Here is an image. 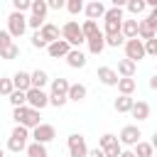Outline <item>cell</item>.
Here are the masks:
<instances>
[{
	"instance_id": "cell-1",
	"label": "cell",
	"mask_w": 157,
	"mask_h": 157,
	"mask_svg": "<svg viewBox=\"0 0 157 157\" xmlns=\"http://www.w3.org/2000/svg\"><path fill=\"white\" fill-rule=\"evenodd\" d=\"M39 113H42V110H34V108H29V105L12 108V118H15V123L22 125V128H27V130H32V128H37V125L42 123V115H39Z\"/></svg>"
},
{
	"instance_id": "cell-2",
	"label": "cell",
	"mask_w": 157,
	"mask_h": 157,
	"mask_svg": "<svg viewBox=\"0 0 157 157\" xmlns=\"http://www.w3.org/2000/svg\"><path fill=\"white\" fill-rule=\"evenodd\" d=\"M52 81V91H49V105L54 108H64L69 103L66 98V91H69V78L59 76V78H49Z\"/></svg>"
},
{
	"instance_id": "cell-3",
	"label": "cell",
	"mask_w": 157,
	"mask_h": 157,
	"mask_svg": "<svg viewBox=\"0 0 157 157\" xmlns=\"http://www.w3.org/2000/svg\"><path fill=\"white\" fill-rule=\"evenodd\" d=\"M27 142H29V130L22 128V125H15L12 132H10V137H7V150L15 152V155H20V152H25Z\"/></svg>"
},
{
	"instance_id": "cell-4",
	"label": "cell",
	"mask_w": 157,
	"mask_h": 157,
	"mask_svg": "<svg viewBox=\"0 0 157 157\" xmlns=\"http://www.w3.org/2000/svg\"><path fill=\"white\" fill-rule=\"evenodd\" d=\"M59 34H61V39H66L69 42V47L71 49H78L86 39H83V34H81V27H78V22H74V20H69L61 29H59Z\"/></svg>"
},
{
	"instance_id": "cell-5",
	"label": "cell",
	"mask_w": 157,
	"mask_h": 157,
	"mask_svg": "<svg viewBox=\"0 0 157 157\" xmlns=\"http://www.w3.org/2000/svg\"><path fill=\"white\" fill-rule=\"evenodd\" d=\"M27 32V17H25V12H10L7 15V34L12 37V39H17V37H22Z\"/></svg>"
},
{
	"instance_id": "cell-6",
	"label": "cell",
	"mask_w": 157,
	"mask_h": 157,
	"mask_svg": "<svg viewBox=\"0 0 157 157\" xmlns=\"http://www.w3.org/2000/svg\"><path fill=\"white\" fill-rule=\"evenodd\" d=\"M29 137H32V142L49 145V142L56 137V128H54V125H49V123H39L37 128H32V130H29Z\"/></svg>"
},
{
	"instance_id": "cell-7",
	"label": "cell",
	"mask_w": 157,
	"mask_h": 157,
	"mask_svg": "<svg viewBox=\"0 0 157 157\" xmlns=\"http://www.w3.org/2000/svg\"><path fill=\"white\" fill-rule=\"evenodd\" d=\"M25 98H27V105L34 108V110H44L49 105V93L44 88H27L25 91Z\"/></svg>"
},
{
	"instance_id": "cell-8",
	"label": "cell",
	"mask_w": 157,
	"mask_h": 157,
	"mask_svg": "<svg viewBox=\"0 0 157 157\" xmlns=\"http://www.w3.org/2000/svg\"><path fill=\"white\" fill-rule=\"evenodd\" d=\"M123 49H125V59H130V61H135V64H137L140 59H145V47H142V39H137V37L125 39Z\"/></svg>"
},
{
	"instance_id": "cell-9",
	"label": "cell",
	"mask_w": 157,
	"mask_h": 157,
	"mask_svg": "<svg viewBox=\"0 0 157 157\" xmlns=\"http://www.w3.org/2000/svg\"><path fill=\"white\" fill-rule=\"evenodd\" d=\"M115 137H118L120 145H125V147H135V145L140 142V137H142V130H140L137 125H125V128L120 130V135H115Z\"/></svg>"
},
{
	"instance_id": "cell-10",
	"label": "cell",
	"mask_w": 157,
	"mask_h": 157,
	"mask_svg": "<svg viewBox=\"0 0 157 157\" xmlns=\"http://www.w3.org/2000/svg\"><path fill=\"white\" fill-rule=\"evenodd\" d=\"M66 145H69V157H86V155H88L86 140H83V135H78V132H71L69 140H66Z\"/></svg>"
},
{
	"instance_id": "cell-11",
	"label": "cell",
	"mask_w": 157,
	"mask_h": 157,
	"mask_svg": "<svg viewBox=\"0 0 157 157\" xmlns=\"http://www.w3.org/2000/svg\"><path fill=\"white\" fill-rule=\"evenodd\" d=\"M69 49H71V47H69V42H66V39H61V37L47 44V54H49L52 59H64V56L69 54Z\"/></svg>"
},
{
	"instance_id": "cell-12",
	"label": "cell",
	"mask_w": 157,
	"mask_h": 157,
	"mask_svg": "<svg viewBox=\"0 0 157 157\" xmlns=\"http://www.w3.org/2000/svg\"><path fill=\"white\" fill-rule=\"evenodd\" d=\"M96 76H98V81H101L103 86H115L118 78H120V76L115 74V69H110V66H98Z\"/></svg>"
},
{
	"instance_id": "cell-13",
	"label": "cell",
	"mask_w": 157,
	"mask_h": 157,
	"mask_svg": "<svg viewBox=\"0 0 157 157\" xmlns=\"http://www.w3.org/2000/svg\"><path fill=\"white\" fill-rule=\"evenodd\" d=\"M130 115L137 120V123H142V120H147L150 118V103L147 101H132V108H130Z\"/></svg>"
},
{
	"instance_id": "cell-14",
	"label": "cell",
	"mask_w": 157,
	"mask_h": 157,
	"mask_svg": "<svg viewBox=\"0 0 157 157\" xmlns=\"http://www.w3.org/2000/svg\"><path fill=\"white\" fill-rule=\"evenodd\" d=\"M64 59H66V64H69L71 69H83V66H86V61H88V59H86V54H83L81 49H69V54H66Z\"/></svg>"
},
{
	"instance_id": "cell-15",
	"label": "cell",
	"mask_w": 157,
	"mask_h": 157,
	"mask_svg": "<svg viewBox=\"0 0 157 157\" xmlns=\"http://www.w3.org/2000/svg\"><path fill=\"white\" fill-rule=\"evenodd\" d=\"M83 12H86L88 20H98V17L105 15V5H103L101 0H91L88 5H83Z\"/></svg>"
},
{
	"instance_id": "cell-16",
	"label": "cell",
	"mask_w": 157,
	"mask_h": 157,
	"mask_svg": "<svg viewBox=\"0 0 157 157\" xmlns=\"http://www.w3.org/2000/svg\"><path fill=\"white\" fill-rule=\"evenodd\" d=\"M86 44H88V52L98 56V54H101V52L105 49V37H103V32L98 29V32H96L93 37H88V39H86Z\"/></svg>"
},
{
	"instance_id": "cell-17",
	"label": "cell",
	"mask_w": 157,
	"mask_h": 157,
	"mask_svg": "<svg viewBox=\"0 0 157 157\" xmlns=\"http://www.w3.org/2000/svg\"><path fill=\"white\" fill-rule=\"evenodd\" d=\"M135 71H137V64H135V61H130V59H120V61H118L115 74H118L120 78H132Z\"/></svg>"
},
{
	"instance_id": "cell-18",
	"label": "cell",
	"mask_w": 157,
	"mask_h": 157,
	"mask_svg": "<svg viewBox=\"0 0 157 157\" xmlns=\"http://www.w3.org/2000/svg\"><path fill=\"white\" fill-rule=\"evenodd\" d=\"M10 78H12V88H15V91H27V88H32V83H29V71H15Z\"/></svg>"
},
{
	"instance_id": "cell-19",
	"label": "cell",
	"mask_w": 157,
	"mask_h": 157,
	"mask_svg": "<svg viewBox=\"0 0 157 157\" xmlns=\"http://www.w3.org/2000/svg\"><path fill=\"white\" fill-rule=\"evenodd\" d=\"M37 32H39V34H42V39H44V42H47V44H49V42H54V39H59V37H61V34H59V27H56V25H52V22H44V25H42V27H39V29H37Z\"/></svg>"
},
{
	"instance_id": "cell-20",
	"label": "cell",
	"mask_w": 157,
	"mask_h": 157,
	"mask_svg": "<svg viewBox=\"0 0 157 157\" xmlns=\"http://www.w3.org/2000/svg\"><path fill=\"white\" fill-rule=\"evenodd\" d=\"M86 93H88V88H86L83 83H69L66 98H69V101H74V103H78V101H83V98H86Z\"/></svg>"
},
{
	"instance_id": "cell-21",
	"label": "cell",
	"mask_w": 157,
	"mask_h": 157,
	"mask_svg": "<svg viewBox=\"0 0 157 157\" xmlns=\"http://www.w3.org/2000/svg\"><path fill=\"white\" fill-rule=\"evenodd\" d=\"M152 37H157V29L147 22V20H137V39H152Z\"/></svg>"
},
{
	"instance_id": "cell-22",
	"label": "cell",
	"mask_w": 157,
	"mask_h": 157,
	"mask_svg": "<svg viewBox=\"0 0 157 157\" xmlns=\"http://www.w3.org/2000/svg\"><path fill=\"white\" fill-rule=\"evenodd\" d=\"M29 83H32V88H44L49 83V74L44 69H37V71L29 74Z\"/></svg>"
},
{
	"instance_id": "cell-23",
	"label": "cell",
	"mask_w": 157,
	"mask_h": 157,
	"mask_svg": "<svg viewBox=\"0 0 157 157\" xmlns=\"http://www.w3.org/2000/svg\"><path fill=\"white\" fill-rule=\"evenodd\" d=\"M120 34H123L125 39L137 37V20H123V22H120Z\"/></svg>"
},
{
	"instance_id": "cell-24",
	"label": "cell",
	"mask_w": 157,
	"mask_h": 157,
	"mask_svg": "<svg viewBox=\"0 0 157 157\" xmlns=\"http://www.w3.org/2000/svg\"><path fill=\"white\" fill-rule=\"evenodd\" d=\"M118 91H120V96H132L135 93V88H137V83H135V78H118Z\"/></svg>"
},
{
	"instance_id": "cell-25",
	"label": "cell",
	"mask_w": 157,
	"mask_h": 157,
	"mask_svg": "<svg viewBox=\"0 0 157 157\" xmlns=\"http://www.w3.org/2000/svg\"><path fill=\"white\" fill-rule=\"evenodd\" d=\"M132 96H118L115 101H113V108L118 110V113H130V108H132Z\"/></svg>"
},
{
	"instance_id": "cell-26",
	"label": "cell",
	"mask_w": 157,
	"mask_h": 157,
	"mask_svg": "<svg viewBox=\"0 0 157 157\" xmlns=\"http://www.w3.org/2000/svg\"><path fill=\"white\" fill-rule=\"evenodd\" d=\"M25 152H27V157H49L47 145H39V142H27Z\"/></svg>"
},
{
	"instance_id": "cell-27",
	"label": "cell",
	"mask_w": 157,
	"mask_h": 157,
	"mask_svg": "<svg viewBox=\"0 0 157 157\" xmlns=\"http://www.w3.org/2000/svg\"><path fill=\"white\" fill-rule=\"evenodd\" d=\"M29 12H32L34 17H42V20H47V12H49V7H47V2H44V0H32V2H29Z\"/></svg>"
},
{
	"instance_id": "cell-28",
	"label": "cell",
	"mask_w": 157,
	"mask_h": 157,
	"mask_svg": "<svg viewBox=\"0 0 157 157\" xmlns=\"http://www.w3.org/2000/svg\"><path fill=\"white\" fill-rule=\"evenodd\" d=\"M132 152H135V157H155V145H152V142H142V140H140V142L135 145V150H132Z\"/></svg>"
},
{
	"instance_id": "cell-29",
	"label": "cell",
	"mask_w": 157,
	"mask_h": 157,
	"mask_svg": "<svg viewBox=\"0 0 157 157\" xmlns=\"http://www.w3.org/2000/svg\"><path fill=\"white\" fill-rule=\"evenodd\" d=\"M17 56H20V47H17L15 42L0 49V59H5V61H12V59H17Z\"/></svg>"
},
{
	"instance_id": "cell-30",
	"label": "cell",
	"mask_w": 157,
	"mask_h": 157,
	"mask_svg": "<svg viewBox=\"0 0 157 157\" xmlns=\"http://www.w3.org/2000/svg\"><path fill=\"white\" fill-rule=\"evenodd\" d=\"M78 27H81L83 39H88V37H93V34L98 32V22H96V20H83V25H78Z\"/></svg>"
},
{
	"instance_id": "cell-31",
	"label": "cell",
	"mask_w": 157,
	"mask_h": 157,
	"mask_svg": "<svg viewBox=\"0 0 157 157\" xmlns=\"http://www.w3.org/2000/svg\"><path fill=\"white\" fill-rule=\"evenodd\" d=\"M125 7H128V12H130V15H135V17H137V15H142V12L147 10L145 0H128V2H125Z\"/></svg>"
},
{
	"instance_id": "cell-32",
	"label": "cell",
	"mask_w": 157,
	"mask_h": 157,
	"mask_svg": "<svg viewBox=\"0 0 157 157\" xmlns=\"http://www.w3.org/2000/svg\"><path fill=\"white\" fill-rule=\"evenodd\" d=\"M103 20H105V22H123V20H125V15H123V10H120V7H108V10H105V15H103Z\"/></svg>"
},
{
	"instance_id": "cell-33",
	"label": "cell",
	"mask_w": 157,
	"mask_h": 157,
	"mask_svg": "<svg viewBox=\"0 0 157 157\" xmlns=\"http://www.w3.org/2000/svg\"><path fill=\"white\" fill-rule=\"evenodd\" d=\"M7 101H10V105H12V108H20V105H27V98H25V91H12V93L7 96Z\"/></svg>"
},
{
	"instance_id": "cell-34",
	"label": "cell",
	"mask_w": 157,
	"mask_h": 157,
	"mask_svg": "<svg viewBox=\"0 0 157 157\" xmlns=\"http://www.w3.org/2000/svg\"><path fill=\"white\" fill-rule=\"evenodd\" d=\"M105 37V47H113V49H118V47H123L125 44V37L118 32V34H103Z\"/></svg>"
},
{
	"instance_id": "cell-35",
	"label": "cell",
	"mask_w": 157,
	"mask_h": 157,
	"mask_svg": "<svg viewBox=\"0 0 157 157\" xmlns=\"http://www.w3.org/2000/svg\"><path fill=\"white\" fill-rule=\"evenodd\" d=\"M66 5V10H69V15H78V12H83V0H64Z\"/></svg>"
},
{
	"instance_id": "cell-36",
	"label": "cell",
	"mask_w": 157,
	"mask_h": 157,
	"mask_svg": "<svg viewBox=\"0 0 157 157\" xmlns=\"http://www.w3.org/2000/svg\"><path fill=\"white\" fill-rule=\"evenodd\" d=\"M142 47H145V56H157V37L145 39V42H142Z\"/></svg>"
},
{
	"instance_id": "cell-37",
	"label": "cell",
	"mask_w": 157,
	"mask_h": 157,
	"mask_svg": "<svg viewBox=\"0 0 157 157\" xmlns=\"http://www.w3.org/2000/svg\"><path fill=\"white\" fill-rule=\"evenodd\" d=\"M113 142H118V137H115L113 132H105V135H101V137H98V147H101V150H105V147H110Z\"/></svg>"
},
{
	"instance_id": "cell-38",
	"label": "cell",
	"mask_w": 157,
	"mask_h": 157,
	"mask_svg": "<svg viewBox=\"0 0 157 157\" xmlns=\"http://www.w3.org/2000/svg\"><path fill=\"white\" fill-rule=\"evenodd\" d=\"M15 88H12V78H0V96H10Z\"/></svg>"
},
{
	"instance_id": "cell-39",
	"label": "cell",
	"mask_w": 157,
	"mask_h": 157,
	"mask_svg": "<svg viewBox=\"0 0 157 157\" xmlns=\"http://www.w3.org/2000/svg\"><path fill=\"white\" fill-rule=\"evenodd\" d=\"M120 150H123V145H120V142H113L110 147H105V150H103V155H105V157H118V155H120Z\"/></svg>"
},
{
	"instance_id": "cell-40",
	"label": "cell",
	"mask_w": 157,
	"mask_h": 157,
	"mask_svg": "<svg viewBox=\"0 0 157 157\" xmlns=\"http://www.w3.org/2000/svg\"><path fill=\"white\" fill-rule=\"evenodd\" d=\"M12 10L15 12H27L29 10V0H12Z\"/></svg>"
},
{
	"instance_id": "cell-41",
	"label": "cell",
	"mask_w": 157,
	"mask_h": 157,
	"mask_svg": "<svg viewBox=\"0 0 157 157\" xmlns=\"http://www.w3.org/2000/svg\"><path fill=\"white\" fill-rule=\"evenodd\" d=\"M42 25H44V20H42V17H34V15H29V17H27V27H32L34 32H37Z\"/></svg>"
},
{
	"instance_id": "cell-42",
	"label": "cell",
	"mask_w": 157,
	"mask_h": 157,
	"mask_svg": "<svg viewBox=\"0 0 157 157\" xmlns=\"http://www.w3.org/2000/svg\"><path fill=\"white\" fill-rule=\"evenodd\" d=\"M32 47H34V49H47V42L42 39V34H39V32H34V34H32Z\"/></svg>"
},
{
	"instance_id": "cell-43",
	"label": "cell",
	"mask_w": 157,
	"mask_h": 157,
	"mask_svg": "<svg viewBox=\"0 0 157 157\" xmlns=\"http://www.w3.org/2000/svg\"><path fill=\"white\" fill-rule=\"evenodd\" d=\"M44 2H47L49 10H64V5H66L64 0H44Z\"/></svg>"
},
{
	"instance_id": "cell-44",
	"label": "cell",
	"mask_w": 157,
	"mask_h": 157,
	"mask_svg": "<svg viewBox=\"0 0 157 157\" xmlns=\"http://www.w3.org/2000/svg\"><path fill=\"white\" fill-rule=\"evenodd\" d=\"M7 44H12V37L7 34V29H0V49L7 47Z\"/></svg>"
},
{
	"instance_id": "cell-45",
	"label": "cell",
	"mask_w": 157,
	"mask_h": 157,
	"mask_svg": "<svg viewBox=\"0 0 157 157\" xmlns=\"http://www.w3.org/2000/svg\"><path fill=\"white\" fill-rule=\"evenodd\" d=\"M86 157H105V155H103V150H101V147H96V150H88V155H86Z\"/></svg>"
},
{
	"instance_id": "cell-46",
	"label": "cell",
	"mask_w": 157,
	"mask_h": 157,
	"mask_svg": "<svg viewBox=\"0 0 157 157\" xmlns=\"http://www.w3.org/2000/svg\"><path fill=\"white\" fill-rule=\"evenodd\" d=\"M125 2H128V0H110V5H113V7H120V10L125 7Z\"/></svg>"
},
{
	"instance_id": "cell-47",
	"label": "cell",
	"mask_w": 157,
	"mask_h": 157,
	"mask_svg": "<svg viewBox=\"0 0 157 157\" xmlns=\"http://www.w3.org/2000/svg\"><path fill=\"white\" fill-rule=\"evenodd\" d=\"M118 157H135V152H132V150H120Z\"/></svg>"
},
{
	"instance_id": "cell-48",
	"label": "cell",
	"mask_w": 157,
	"mask_h": 157,
	"mask_svg": "<svg viewBox=\"0 0 157 157\" xmlns=\"http://www.w3.org/2000/svg\"><path fill=\"white\" fill-rule=\"evenodd\" d=\"M150 88H152V91L157 88V74H155V76H150Z\"/></svg>"
},
{
	"instance_id": "cell-49",
	"label": "cell",
	"mask_w": 157,
	"mask_h": 157,
	"mask_svg": "<svg viewBox=\"0 0 157 157\" xmlns=\"http://www.w3.org/2000/svg\"><path fill=\"white\" fill-rule=\"evenodd\" d=\"M145 5L147 7H157V0H145Z\"/></svg>"
},
{
	"instance_id": "cell-50",
	"label": "cell",
	"mask_w": 157,
	"mask_h": 157,
	"mask_svg": "<svg viewBox=\"0 0 157 157\" xmlns=\"http://www.w3.org/2000/svg\"><path fill=\"white\" fill-rule=\"evenodd\" d=\"M0 157H5V150H2V147H0Z\"/></svg>"
},
{
	"instance_id": "cell-51",
	"label": "cell",
	"mask_w": 157,
	"mask_h": 157,
	"mask_svg": "<svg viewBox=\"0 0 157 157\" xmlns=\"http://www.w3.org/2000/svg\"><path fill=\"white\" fill-rule=\"evenodd\" d=\"M29 2H32V0H29Z\"/></svg>"
},
{
	"instance_id": "cell-52",
	"label": "cell",
	"mask_w": 157,
	"mask_h": 157,
	"mask_svg": "<svg viewBox=\"0 0 157 157\" xmlns=\"http://www.w3.org/2000/svg\"><path fill=\"white\" fill-rule=\"evenodd\" d=\"M56 157H59V155H56Z\"/></svg>"
}]
</instances>
